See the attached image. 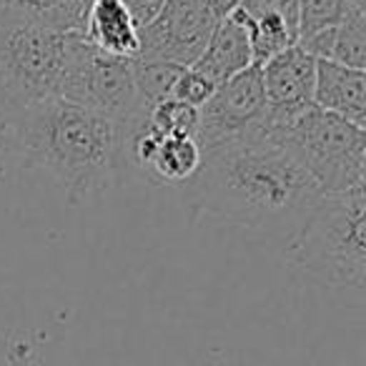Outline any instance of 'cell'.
Returning a JSON list of instances; mask_svg holds the SVG:
<instances>
[{
  "label": "cell",
  "mask_w": 366,
  "mask_h": 366,
  "mask_svg": "<svg viewBox=\"0 0 366 366\" xmlns=\"http://www.w3.org/2000/svg\"><path fill=\"white\" fill-rule=\"evenodd\" d=\"M266 98L261 66H249L234 78L216 86L214 96L199 108L196 141L201 151L221 146L234 138L264 131Z\"/></svg>",
  "instance_id": "ba28073f"
},
{
  "label": "cell",
  "mask_w": 366,
  "mask_h": 366,
  "mask_svg": "<svg viewBox=\"0 0 366 366\" xmlns=\"http://www.w3.org/2000/svg\"><path fill=\"white\" fill-rule=\"evenodd\" d=\"M146 123L161 133L196 138V128H199V108L189 106V103H183V101H176V98H166V101H158L148 108Z\"/></svg>",
  "instance_id": "2e32d148"
},
{
  "label": "cell",
  "mask_w": 366,
  "mask_h": 366,
  "mask_svg": "<svg viewBox=\"0 0 366 366\" xmlns=\"http://www.w3.org/2000/svg\"><path fill=\"white\" fill-rule=\"evenodd\" d=\"M346 6L349 0H299V41L334 28Z\"/></svg>",
  "instance_id": "e0dca14e"
},
{
  "label": "cell",
  "mask_w": 366,
  "mask_h": 366,
  "mask_svg": "<svg viewBox=\"0 0 366 366\" xmlns=\"http://www.w3.org/2000/svg\"><path fill=\"white\" fill-rule=\"evenodd\" d=\"M81 3H83V11H86V6H88V3H91V0H81Z\"/></svg>",
  "instance_id": "44dd1931"
},
{
  "label": "cell",
  "mask_w": 366,
  "mask_h": 366,
  "mask_svg": "<svg viewBox=\"0 0 366 366\" xmlns=\"http://www.w3.org/2000/svg\"><path fill=\"white\" fill-rule=\"evenodd\" d=\"M214 91H216L214 83L206 81V78L201 76V73H196L194 68H186V71L181 73V78L176 81V86H173L171 98L189 103V106H194V108H201L211 96H214Z\"/></svg>",
  "instance_id": "ac0fdd59"
},
{
  "label": "cell",
  "mask_w": 366,
  "mask_h": 366,
  "mask_svg": "<svg viewBox=\"0 0 366 366\" xmlns=\"http://www.w3.org/2000/svg\"><path fill=\"white\" fill-rule=\"evenodd\" d=\"M123 6H126L128 16L133 18V23L138 28H143L161 13V8L166 6V0H123Z\"/></svg>",
  "instance_id": "d6986e66"
},
{
  "label": "cell",
  "mask_w": 366,
  "mask_h": 366,
  "mask_svg": "<svg viewBox=\"0 0 366 366\" xmlns=\"http://www.w3.org/2000/svg\"><path fill=\"white\" fill-rule=\"evenodd\" d=\"M58 98L106 116L126 133V143L146 121V108L138 98L133 78V61L106 56L93 48L83 33H71L68 38V58Z\"/></svg>",
  "instance_id": "8992f818"
},
{
  "label": "cell",
  "mask_w": 366,
  "mask_h": 366,
  "mask_svg": "<svg viewBox=\"0 0 366 366\" xmlns=\"http://www.w3.org/2000/svg\"><path fill=\"white\" fill-rule=\"evenodd\" d=\"M219 18L206 0H166L148 26L138 28V63H173L191 68L211 41Z\"/></svg>",
  "instance_id": "52a82bcc"
},
{
  "label": "cell",
  "mask_w": 366,
  "mask_h": 366,
  "mask_svg": "<svg viewBox=\"0 0 366 366\" xmlns=\"http://www.w3.org/2000/svg\"><path fill=\"white\" fill-rule=\"evenodd\" d=\"M279 141L311 176L321 194H344L364 186L366 131L344 118L311 106L279 131Z\"/></svg>",
  "instance_id": "277c9868"
},
{
  "label": "cell",
  "mask_w": 366,
  "mask_h": 366,
  "mask_svg": "<svg viewBox=\"0 0 366 366\" xmlns=\"http://www.w3.org/2000/svg\"><path fill=\"white\" fill-rule=\"evenodd\" d=\"M199 141L194 136H171L151 128L146 121L128 138V163L138 166L156 186H186L201 166Z\"/></svg>",
  "instance_id": "30bf717a"
},
{
  "label": "cell",
  "mask_w": 366,
  "mask_h": 366,
  "mask_svg": "<svg viewBox=\"0 0 366 366\" xmlns=\"http://www.w3.org/2000/svg\"><path fill=\"white\" fill-rule=\"evenodd\" d=\"M314 106L344 118L354 126H366V73L316 58Z\"/></svg>",
  "instance_id": "8fae6325"
},
{
  "label": "cell",
  "mask_w": 366,
  "mask_h": 366,
  "mask_svg": "<svg viewBox=\"0 0 366 366\" xmlns=\"http://www.w3.org/2000/svg\"><path fill=\"white\" fill-rule=\"evenodd\" d=\"M186 68L173 66V63H138L133 61V78H136V91L143 108H151L153 103L171 98L173 86L181 78Z\"/></svg>",
  "instance_id": "9a60e30c"
},
{
  "label": "cell",
  "mask_w": 366,
  "mask_h": 366,
  "mask_svg": "<svg viewBox=\"0 0 366 366\" xmlns=\"http://www.w3.org/2000/svg\"><path fill=\"white\" fill-rule=\"evenodd\" d=\"M83 36L101 53L123 61H136L141 51L138 26L123 0H91L83 13Z\"/></svg>",
  "instance_id": "4fadbf2b"
},
{
  "label": "cell",
  "mask_w": 366,
  "mask_h": 366,
  "mask_svg": "<svg viewBox=\"0 0 366 366\" xmlns=\"http://www.w3.org/2000/svg\"><path fill=\"white\" fill-rule=\"evenodd\" d=\"M249 66H254L249 33H246L244 18H241L239 8H236L231 16L221 18L216 23L209 46L191 68L196 73H201L206 81L214 83V86H221L224 81L234 78L236 73L246 71Z\"/></svg>",
  "instance_id": "7c38bea8"
},
{
  "label": "cell",
  "mask_w": 366,
  "mask_h": 366,
  "mask_svg": "<svg viewBox=\"0 0 366 366\" xmlns=\"http://www.w3.org/2000/svg\"><path fill=\"white\" fill-rule=\"evenodd\" d=\"M289 259L309 279L331 289L366 284V191L321 194L289 236Z\"/></svg>",
  "instance_id": "3957f363"
},
{
  "label": "cell",
  "mask_w": 366,
  "mask_h": 366,
  "mask_svg": "<svg viewBox=\"0 0 366 366\" xmlns=\"http://www.w3.org/2000/svg\"><path fill=\"white\" fill-rule=\"evenodd\" d=\"M316 58L301 46H291L284 53L269 58L261 66V83L266 98L264 133L279 131L296 116L314 106Z\"/></svg>",
  "instance_id": "9c48e42d"
},
{
  "label": "cell",
  "mask_w": 366,
  "mask_h": 366,
  "mask_svg": "<svg viewBox=\"0 0 366 366\" xmlns=\"http://www.w3.org/2000/svg\"><path fill=\"white\" fill-rule=\"evenodd\" d=\"M181 191L194 214L241 229L286 231V239L321 196L299 161L264 131L206 148Z\"/></svg>",
  "instance_id": "6da1fadb"
},
{
  "label": "cell",
  "mask_w": 366,
  "mask_h": 366,
  "mask_svg": "<svg viewBox=\"0 0 366 366\" xmlns=\"http://www.w3.org/2000/svg\"><path fill=\"white\" fill-rule=\"evenodd\" d=\"M81 0H0V21L31 23L61 33H83Z\"/></svg>",
  "instance_id": "5bb4252c"
},
{
  "label": "cell",
  "mask_w": 366,
  "mask_h": 366,
  "mask_svg": "<svg viewBox=\"0 0 366 366\" xmlns=\"http://www.w3.org/2000/svg\"><path fill=\"white\" fill-rule=\"evenodd\" d=\"M71 33L0 21V118L58 98Z\"/></svg>",
  "instance_id": "5b68a950"
},
{
  "label": "cell",
  "mask_w": 366,
  "mask_h": 366,
  "mask_svg": "<svg viewBox=\"0 0 366 366\" xmlns=\"http://www.w3.org/2000/svg\"><path fill=\"white\" fill-rule=\"evenodd\" d=\"M0 151L53 176L71 201L108 191L128 163L126 133L101 113L63 98L0 118Z\"/></svg>",
  "instance_id": "7a4b0ae2"
},
{
  "label": "cell",
  "mask_w": 366,
  "mask_h": 366,
  "mask_svg": "<svg viewBox=\"0 0 366 366\" xmlns=\"http://www.w3.org/2000/svg\"><path fill=\"white\" fill-rule=\"evenodd\" d=\"M241 3H244V0H206V6L214 11V16L219 18V21H221V18H226V16H231V13H234Z\"/></svg>",
  "instance_id": "ffe728a7"
}]
</instances>
